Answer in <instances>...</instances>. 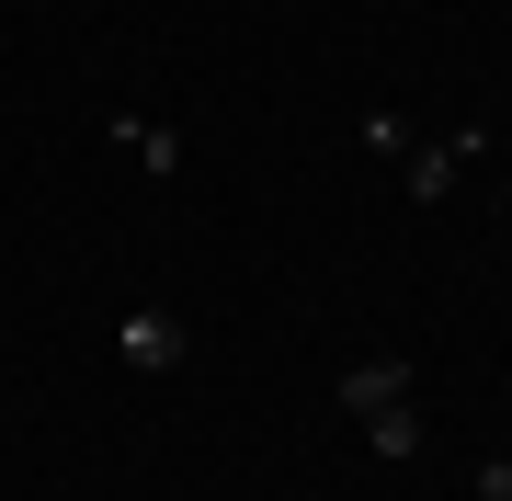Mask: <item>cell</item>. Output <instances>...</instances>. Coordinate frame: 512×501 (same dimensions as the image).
I'll return each mask as SVG.
<instances>
[{
	"instance_id": "52a82bcc",
	"label": "cell",
	"mask_w": 512,
	"mask_h": 501,
	"mask_svg": "<svg viewBox=\"0 0 512 501\" xmlns=\"http://www.w3.org/2000/svg\"><path fill=\"white\" fill-rule=\"evenodd\" d=\"M501 205H512V171H501Z\"/></svg>"
},
{
	"instance_id": "8992f818",
	"label": "cell",
	"mask_w": 512,
	"mask_h": 501,
	"mask_svg": "<svg viewBox=\"0 0 512 501\" xmlns=\"http://www.w3.org/2000/svg\"><path fill=\"white\" fill-rule=\"evenodd\" d=\"M478 501H512V456H490V467H478Z\"/></svg>"
},
{
	"instance_id": "3957f363",
	"label": "cell",
	"mask_w": 512,
	"mask_h": 501,
	"mask_svg": "<svg viewBox=\"0 0 512 501\" xmlns=\"http://www.w3.org/2000/svg\"><path fill=\"white\" fill-rule=\"evenodd\" d=\"M478 160V137H444V149H410L399 160V183H410V205H444V194H456V171Z\"/></svg>"
},
{
	"instance_id": "7a4b0ae2",
	"label": "cell",
	"mask_w": 512,
	"mask_h": 501,
	"mask_svg": "<svg viewBox=\"0 0 512 501\" xmlns=\"http://www.w3.org/2000/svg\"><path fill=\"white\" fill-rule=\"evenodd\" d=\"M410 399V353H365V365L342 376V410L353 422H376V410H399Z\"/></svg>"
},
{
	"instance_id": "277c9868",
	"label": "cell",
	"mask_w": 512,
	"mask_h": 501,
	"mask_svg": "<svg viewBox=\"0 0 512 501\" xmlns=\"http://www.w3.org/2000/svg\"><path fill=\"white\" fill-rule=\"evenodd\" d=\"M114 149H137L148 183H171V171H183V137H171V126H148V114H114Z\"/></svg>"
},
{
	"instance_id": "5b68a950",
	"label": "cell",
	"mask_w": 512,
	"mask_h": 501,
	"mask_svg": "<svg viewBox=\"0 0 512 501\" xmlns=\"http://www.w3.org/2000/svg\"><path fill=\"white\" fill-rule=\"evenodd\" d=\"M421 433H433V422H421V399H399V410H376V422H365V445L399 467V456H421Z\"/></svg>"
},
{
	"instance_id": "6da1fadb",
	"label": "cell",
	"mask_w": 512,
	"mask_h": 501,
	"mask_svg": "<svg viewBox=\"0 0 512 501\" xmlns=\"http://www.w3.org/2000/svg\"><path fill=\"white\" fill-rule=\"evenodd\" d=\"M114 353H126L137 376H171V365H183V319H171V308H126V331H114Z\"/></svg>"
}]
</instances>
